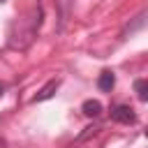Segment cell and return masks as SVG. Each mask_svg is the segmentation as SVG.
Listing matches in <instances>:
<instances>
[{"instance_id":"1","label":"cell","mask_w":148,"mask_h":148,"mask_svg":"<svg viewBox=\"0 0 148 148\" xmlns=\"http://www.w3.org/2000/svg\"><path fill=\"white\" fill-rule=\"evenodd\" d=\"M111 120L123 123V125H132V123H136V113L130 104H116L111 109Z\"/></svg>"},{"instance_id":"2","label":"cell","mask_w":148,"mask_h":148,"mask_svg":"<svg viewBox=\"0 0 148 148\" xmlns=\"http://www.w3.org/2000/svg\"><path fill=\"white\" fill-rule=\"evenodd\" d=\"M58 86H60V81H58V79H51L49 83H44V86L39 88V92L32 97V102H44V99H51V97L56 95Z\"/></svg>"},{"instance_id":"3","label":"cell","mask_w":148,"mask_h":148,"mask_svg":"<svg viewBox=\"0 0 148 148\" xmlns=\"http://www.w3.org/2000/svg\"><path fill=\"white\" fill-rule=\"evenodd\" d=\"M97 86H99V90L109 92V90L116 86V74H113L111 69H104V72L99 74V79H97Z\"/></svg>"},{"instance_id":"4","label":"cell","mask_w":148,"mask_h":148,"mask_svg":"<svg viewBox=\"0 0 148 148\" xmlns=\"http://www.w3.org/2000/svg\"><path fill=\"white\" fill-rule=\"evenodd\" d=\"M81 111H83L88 118H95V116L102 113V104H99L97 99H86V102L81 104Z\"/></svg>"},{"instance_id":"5","label":"cell","mask_w":148,"mask_h":148,"mask_svg":"<svg viewBox=\"0 0 148 148\" xmlns=\"http://www.w3.org/2000/svg\"><path fill=\"white\" fill-rule=\"evenodd\" d=\"M134 90H136V97L141 102H148V81L146 79H136L134 81Z\"/></svg>"},{"instance_id":"6","label":"cell","mask_w":148,"mask_h":148,"mask_svg":"<svg viewBox=\"0 0 148 148\" xmlns=\"http://www.w3.org/2000/svg\"><path fill=\"white\" fill-rule=\"evenodd\" d=\"M143 18H146V14H143V12H141V14H139V16H136V18H134V23H132V25H127V28H125V30H123V39H127V35H132V32H134V30H139V28H141V25H143Z\"/></svg>"},{"instance_id":"7","label":"cell","mask_w":148,"mask_h":148,"mask_svg":"<svg viewBox=\"0 0 148 148\" xmlns=\"http://www.w3.org/2000/svg\"><path fill=\"white\" fill-rule=\"evenodd\" d=\"M0 148H7V141H5L2 136H0Z\"/></svg>"},{"instance_id":"8","label":"cell","mask_w":148,"mask_h":148,"mask_svg":"<svg viewBox=\"0 0 148 148\" xmlns=\"http://www.w3.org/2000/svg\"><path fill=\"white\" fill-rule=\"evenodd\" d=\"M2 92H5V83H0V95H2Z\"/></svg>"},{"instance_id":"9","label":"cell","mask_w":148,"mask_h":148,"mask_svg":"<svg viewBox=\"0 0 148 148\" xmlns=\"http://www.w3.org/2000/svg\"><path fill=\"white\" fill-rule=\"evenodd\" d=\"M0 2H5V0H0Z\"/></svg>"}]
</instances>
